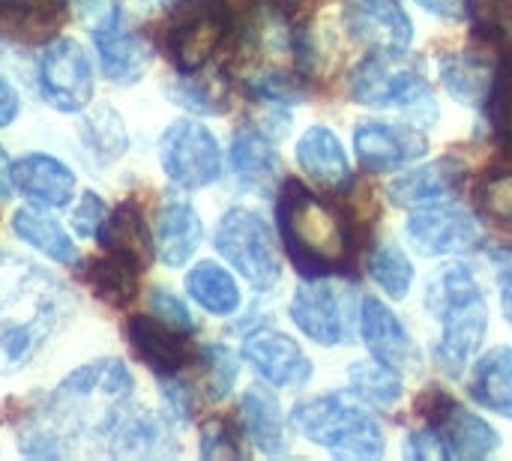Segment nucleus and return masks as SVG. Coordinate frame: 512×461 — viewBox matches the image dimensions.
I'll use <instances>...</instances> for the list:
<instances>
[{
  "instance_id": "f257e3e1",
  "label": "nucleus",
  "mask_w": 512,
  "mask_h": 461,
  "mask_svg": "<svg viewBox=\"0 0 512 461\" xmlns=\"http://www.w3.org/2000/svg\"><path fill=\"white\" fill-rule=\"evenodd\" d=\"M60 279L27 258L0 252V375H18L72 321Z\"/></svg>"
},
{
  "instance_id": "f03ea898",
  "label": "nucleus",
  "mask_w": 512,
  "mask_h": 461,
  "mask_svg": "<svg viewBox=\"0 0 512 461\" xmlns=\"http://www.w3.org/2000/svg\"><path fill=\"white\" fill-rule=\"evenodd\" d=\"M132 393V372L120 360L102 357L69 372L24 423L42 429L69 456L75 441H105L126 414Z\"/></svg>"
},
{
  "instance_id": "7ed1b4c3",
  "label": "nucleus",
  "mask_w": 512,
  "mask_h": 461,
  "mask_svg": "<svg viewBox=\"0 0 512 461\" xmlns=\"http://www.w3.org/2000/svg\"><path fill=\"white\" fill-rule=\"evenodd\" d=\"M282 243L303 276H330L348 264V228L342 216L309 192L303 183H288L279 195Z\"/></svg>"
},
{
  "instance_id": "20e7f679",
  "label": "nucleus",
  "mask_w": 512,
  "mask_h": 461,
  "mask_svg": "<svg viewBox=\"0 0 512 461\" xmlns=\"http://www.w3.org/2000/svg\"><path fill=\"white\" fill-rule=\"evenodd\" d=\"M426 306L441 324L438 363L447 375H462L489 330V306L477 276L462 264L441 267L426 285Z\"/></svg>"
},
{
  "instance_id": "39448f33",
  "label": "nucleus",
  "mask_w": 512,
  "mask_h": 461,
  "mask_svg": "<svg viewBox=\"0 0 512 461\" xmlns=\"http://www.w3.org/2000/svg\"><path fill=\"white\" fill-rule=\"evenodd\" d=\"M291 426L339 459H378L384 453L381 426L342 396H321L294 405Z\"/></svg>"
},
{
  "instance_id": "423d86ee",
  "label": "nucleus",
  "mask_w": 512,
  "mask_h": 461,
  "mask_svg": "<svg viewBox=\"0 0 512 461\" xmlns=\"http://www.w3.org/2000/svg\"><path fill=\"white\" fill-rule=\"evenodd\" d=\"M396 57H369L351 72V96L369 108H399L420 126L435 123L438 108L429 84L408 66L393 63Z\"/></svg>"
},
{
  "instance_id": "0eeeda50",
  "label": "nucleus",
  "mask_w": 512,
  "mask_h": 461,
  "mask_svg": "<svg viewBox=\"0 0 512 461\" xmlns=\"http://www.w3.org/2000/svg\"><path fill=\"white\" fill-rule=\"evenodd\" d=\"M216 252L258 291H270L282 276V261L270 225L246 207H231L216 228Z\"/></svg>"
},
{
  "instance_id": "6e6552de",
  "label": "nucleus",
  "mask_w": 512,
  "mask_h": 461,
  "mask_svg": "<svg viewBox=\"0 0 512 461\" xmlns=\"http://www.w3.org/2000/svg\"><path fill=\"white\" fill-rule=\"evenodd\" d=\"M234 21L222 0H180L168 33L165 51L177 72H201L225 45Z\"/></svg>"
},
{
  "instance_id": "1a4fd4ad",
  "label": "nucleus",
  "mask_w": 512,
  "mask_h": 461,
  "mask_svg": "<svg viewBox=\"0 0 512 461\" xmlns=\"http://www.w3.org/2000/svg\"><path fill=\"white\" fill-rule=\"evenodd\" d=\"M36 84L42 99L63 111L78 114L93 102V66L87 51L66 36L48 39L36 63Z\"/></svg>"
},
{
  "instance_id": "9d476101",
  "label": "nucleus",
  "mask_w": 512,
  "mask_h": 461,
  "mask_svg": "<svg viewBox=\"0 0 512 461\" xmlns=\"http://www.w3.org/2000/svg\"><path fill=\"white\" fill-rule=\"evenodd\" d=\"M159 162L168 180L180 189H204L222 174L219 141L207 126L195 120H177L162 132Z\"/></svg>"
},
{
  "instance_id": "9b49d317",
  "label": "nucleus",
  "mask_w": 512,
  "mask_h": 461,
  "mask_svg": "<svg viewBox=\"0 0 512 461\" xmlns=\"http://www.w3.org/2000/svg\"><path fill=\"white\" fill-rule=\"evenodd\" d=\"M405 234H408L411 246L417 249V255H423V258H444V255L471 252L480 243L477 219L465 207H456L450 201L420 207L408 219Z\"/></svg>"
},
{
  "instance_id": "f8f14e48",
  "label": "nucleus",
  "mask_w": 512,
  "mask_h": 461,
  "mask_svg": "<svg viewBox=\"0 0 512 461\" xmlns=\"http://www.w3.org/2000/svg\"><path fill=\"white\" fill-rule=\"evenodd\" d=\"M345 27L366 51L381 57H402L414 39V24L396 0H348Z\"/></svg>"
},
{
  "instance_id": "ddd939ff",
  "label": "nucleus",
  "mask_w": 512,
  "mask_h": 461,
  "mask_svg": "<svg viewBox=\"0 0 512 461\" xmlns=\"http://www.w3.org/2000/svg\"><path fill=\"white\" fill-rule=\"evenodd\" d=\"M93 36V45H96V54H99V66H102V75L114 84H135L150 60H153V51L147 45V39L141 33H132L123 27V15H120V6H111L90 30Z\"/></svg>"
},
{
  "instance_id": "4468645a",
  "label": "nucleus",
  "mask_w": 512,
  "mask_h": 461,
  "mask_svg": "<svg viewBox=\"0 0 512 461\" xmlns=\"http://www.w3.org/2000/svg\"><path fill=\"white\" fill-rule=\"evenodd\" d=\"M360 330L369 354L399 375L420 372V351L408 336L405 324L375 297H366L360 306Z\"/></svg>"
},
{
  "instance_id": "2eb2a0df",
  "label": "nucleus",
  "mask_w": 512,
  "mask_h": 461,
  "mask_svg": "<svg viewBox=\"0 0 512 461\" xmlns=\"http://www.w3.org/2000/svg\"><path fill=\"white\" fill-rule=\"evenodd\" d=\"M354 150H357L363 168H369L375 174H387V171H396V168L411 165L420 156H426L429 144L411 126L369 120V123H360L357 126V132H354Z\"/></svg>"
},
{
  "instance_id": "dca6fc26",
  "label": "nucleus",
  "mask_w": 512,
  "mask_h": 461,
  "mask_svg": "<svg viewBox=\"0 0 512 461\" xmlns=\"http://www.w3.org/2000/svg\"><path fill=\"white\" fill-rule=\"evenodd\" d=\"M243 357L273 387H300L312 375L309 357L285 333L258 330V333L246 336L243 339Z\"/></svg>"
},
{
  "instance_id": "f3484780",
  "label": "nucleus",
  "mask_w": 512,
  "mask_h": 461,
  "mask_svg": "<svg viewBox=\"0 0 512 461\" xmlns=\"http://www.w3.org/2000/svg\"><path fill=\"white\" fill-rule=\"evenodd\" d=\"M291 321L318 345L333 348L348 336V321L342 315L339 294L321 276L306 282L291 297Z\"/></svg>"
},
{
  "instance_id": "a211bd4d",
  "label": "nucleus",
  "mask_w": 512,
  "mask_h": 461,
  "mask_svg": "<svg viewBox=\"0 0 512 461\" xmlns=\"http://www.w3.org/2000/svg\"><path fill=\"white\" fill-rule=\"evenodd\" d=\"M15 189L42 210H63L75 195V174L48 153H27L12 168Z\"/></svg>"
},
{
  "instance_id": "6ab92c4d",
  "label": "nucleus",
  "mask_w": 512,
  "mask_h": 461,
  "mask_svg": "<svg viewBox=\"0 0 512 461\" xmlns=\"http://www.w3.org/2000/svg\"><path fill=\"white\" fill-rule=\"evenodd\" d=\"M126 336H129V345L135 348L138 360L156 372L159 378H168V375H180V369L189 363L192 351H189V336L162 324L159 318L153 315H135L129 318V327H126Z\"/></svg>"
},
{
  "instance_id": "aec40b11",
  "label": "nucleus",
  "mask_w": 512,
  "mask_h": 461,
  "mask_svg": "<svg viewBox=\"0 0 512 461\" xmlns=\"http://www.w3.org/2000/svg\"><path fill=\"white\" fill-rule=\"evenodd\" d=\"M204 225L198 210L183 198H168L153 225V249L168 267H183L201 246Z\"/></svg>"
},
{
  "instance_id": "412c9836",
  "label": "nucleus",
  "mask_w": 512,
  "mask_h": 461,
  "mask_svg": "<svg viewBox=\"0 0 512 461\" xmlns=\"http://www.w3.org/2000/svg\"><path fill=\"white\" fill-rule=\"evenodd\" d=\"M228 162H231L234 180L246 192H258V195L273 192V183L279 177V156L261 129H255V126L237 129L231 138Z\"/></svg>"
},
{
  "instance_id": "4be33fe9",
  "label": "nucleus",
  "mask_w": 512,
  "mask_h": 461,
  "mask_svg": "<svg viewBox=\"0 0 512 461\" xmlns=\"http://www.w3.org/2000/svg\"><path fill=\"white\" fill-rule=\"evenodd\" d=\"M435 402L438 405L432 408V414H435V423H438L453 459H486L498 450L501 438L486 420L462 411L459 405H453L444 396H435Z\"/></svg>"
},
{
  "instance_id": "5701e85b",
  "label": "nucleus",
  "mask_w": 512,
  "mask_h": 461,
  "mask_svg": "<svg viewBox=\"0 0 512 461\" xmlns=\"http://www.w3.org/2000/svg\"><path fill=\"white\" fill-rule=\"evenodd\" d=\"M297 162L321 189L336 192L351 183V162L345 156V147L336 138V132L327 126H309L300 135Z\"/></svg>"
},
{
  "instance_id": "b1692460",
  "label": "nucleus",
  "mask_w": 512,
  "mask_h": 461,
  "mask_svg": "<svg viewBox=\"0 0 512 461\" xmlns=\"http://www.w3.org/2000/svg\"><path fill=\"white\" fill-rule=\"evenodd\" d=\"M69 0H0V36L15 42H45L63 27Z\"/></svg>"
},
{
  "instance_id": "393cba45",
  "label": "nucleus",
  "mask_w": 512,
  "mask_h": 461,
  "mask_svg": "<svg viewBox=\"0 0 512 461\" xmlns=\"http://www.w3.org/2000/svg\"><path fill=\"white\" fill-rule=\"evenodd\" d=\"M459 177H462V168L456 162L444 159V162H432V165H423V168H414V171L396 177L390 183L387 195L399 207L420 210V207L450 201L459 186Z\"/></svg>"
},
{
  "instance_id": "a878e982",
  "label": "nucleus",
  "mask_w": 512,
  "mask_h": 461,
  "mask_svg": "<svg viewBox=\"0 0 512 461\" xmlns=\"http://www.w3.org/2000/svg\"><path fill=\"white\" fill-rule=\"evenodd\" d=\"M102 444L117 459H147V456L171 453V435L165 423L147 411H132V408H126V414L114 423V429Z\"/></svg>"
},
{
  "instance_id": "bb28decb",
  "label": "nucleus",
  "mask_w": 512,
  "mask_h": 461,
  "mask_svg": "<svg viewBox=\"0 0 512 461\" xmlns=\"http://www.w3.org/2000/svg\"><path fill=\"white\" fill-rule=\"evenodd\" d=\"M96 243L105 246L108 252H117V255L135 261L141 270H147V264L153 258V240H150V231L144 225V213L132 198L120 201L108 213Z\"/></svg>"
},
{
  "instance_id": "cd10ccee",
  "label": "nucleus",
  "mask_w": 512,
  "mask_h": 461,
  "mask_svg": "<svg viewBox=\"0 0 512 461\" xmlns=\"http://www.w3.org/2000/svg\"><path fill=\"white\" fill-rule=\"evenodd\" d=\"M468 390L486 411L512 417V348H492L483 354L471 369Z\"/></svg>"
},
{
  "instance_id": "c85d7f7f",
  "label": "nucleus",
  "mask_w": 512,
  "mask_h": 461,
  "mask_svg": "<svg viewBox=\"0 0 512 461\" xmlns=\"http://www.w3.org/2000/svg\"><path fill=\"white\" fill-rule=\"evenodd\" d=\"M240 420L252 444L267 453H285V423H282V408L276 396L264 387H249L240 399Z\"/></svg>"
},
{
  "instance_id": "c756f323",
  "label": "nucleus",
  "mask_w": 512,
  "mask_h": 461,
  "mask_svg": "<svg viewBox=\"0 0 512 461\" xmlns=\"http://www.w3.org/2000/svg\"><path fill=\"white\" fill-rule=\"evenodd\" d=\"M495 69L498 66H489L474 51H459L441 60V81L462 105L483 108L495 84Z\"/></svg>"
},
{
  "instance_id": "7c9ffc66",
  "label": "nucleus",
  "mask_w": 512,
  "mask_h": 461,
  "mask_svg": "<svg viewBox=\"0 0 512 461\" xmlns=\"http://www.w3.org/2000/svg\"><path fill=\"white\" fill-rule=\"evenodd\" d=\"M141 273L144 270L135 261L123 258L117 252H108L102 258H93L87 264L84 276H87V285L93 288V294L102 303H108L114 309H126L138 297V276Z\"/></svg>"
},
{
  "instance_id": "2f4dec72",
  "label": "nucleus",
  "mask_w": 512,
  "mask_h": 461,
  "mask_svg": "<svg viewBox=\"0 0 512 461\" xmlns=\"http://www.w3.org/2000/svg\"><path fill=\"white\" fill-rule=\"evenodd\" d=\"M12 234L33 246L36 252H42L45 258L57 261V264H75L78 261V249L72 243V237L63 231L60 222H54L51 216L39 213L36 207H24L12 216Z\"/></svg>"
},
{
  "instance_id": "473e14b6",
  "label": "nucleus",
  "mask_w": 512,
  "mask_h": 461,
  "mask_svg": "<svg viewBox=\"0 0 512 461\" xmlns=\"http://www.w3.org/2000/svg\"><path fill=\"white\" fill-rule=\"evenodd\" d=\"M186 291L210 315L228 318L240 309V288H237L234 276L213 261H201L189 270Z\"/></svg>"
},
{
  "instance_id": "72a5a7b5",
  "label": "nucleus",
  "mask_w": 512,
  "mask_h": 461,
  "mask_svg": "<svg viewBox=\"0 0 512 461\" xmlns=\"http://www.w3.org/2000/svg\"><path fill=\"white\" fill-rule=\"evenodd\" d=\"M81 138H84V147L90 150V156L99 165L117 162L126 153V147H129V135H126V126H123V117L114 108H108V105L93 108V114L84 117Z\"/></svg>"
},
{
  "instance_id": "f704fd0d",
  "label": "nucleus",
  "mask_w": 512,
  "mask_h": 461,
  "mask_svg": "<svg viewBox=\"0 0 512 461\" xmlns=\"http://www.w3.org/2000/svg\"><path fill=\"white\" fill-rule=\"evenodd\" d=\"M171 99L195 114H225L228 111V81L222 75H198L180 72V78L168 87Z\"/></svg>"
},
{
  "instance_id": "c9c22d12",
  "label": "nucleus",
  "mask_w": 512,
  "mask_h": 461,
  "mask_svg": "<svg viewBox=\"0 0 512 461\" xmlns=\"http://www.w3.org/2000/svg\"><path fill=\"white\" fill-rule=\"evenodd\" d=\"M348 384L363 402L375 408H393L402 399L399 372L387 369L384 363H354L348 372Z\"/></svg>"
},
{
  "instance_id": "e433bc0d",
  "label": "nucleus",
  "mask_w": 512,
  "mask_h": 461,
  "mask_svg": "<svg viewBox=\"0 0 512 461\" xmlns=\"http://www.w3.org/2000/svg\"><path fill=\"white\" fill-rule=\"evenodd\" d=\"M369 273L393 300H402L411 291V282H414V267H411L408 255L396 243H378L372 249Z\"/></svg>"
},
{
  "instance_id": "4c0bfd02",
  "label": "nucleus",
  "mask_w": 512,
  "mask_h": 461,
  "mask_svg": "<svg viewBox=\"0 0 512 461\" xmlns=\"http://www.w3.org/2000/svg\"><path fill=\"white\" fill-rule=\"evenodd\" d=\"M201 366H204V390L210 402H222L234 384H237V357L225 345H207L201 351Z\"/></svg>"
},
{
  "instance_id": "58836bf2",
  "label": "nucleus",
  "mask_w": 512,
  "mask_h": 461,
  "mask_svg": "<svg viewBox=\"0 0 512 461\" xmlns=\"http://www.w3.org/2000/svg\"><path fill=\"white\" fill-rule=\"evenodd\" d=\"M477 204L489 222L512 231V171L486 177L477 189Z\"/></svg>"
},
{
  "instance_id": "ea45409f",
  "label": "nucleus",
  "mask_w": 512,
  "mask_h": 461,
  "mask_svg": "<svg viewBox=\"0 0 512 461\" xmlns=\"http://www.w3.org/2000/svg\"><path fill=\"white\" fill-rule=\"evenodd\" d=\"M486 105H489L498 135L504 138L507 147H512V51L504 54V60L495 69V84H492Z\"/></svg>"
},
{
  "instance_id": "a19ab883",
  "label": "nucleus",
  "mask_w": 512,
  "mask_h": 461,
  "mask_svg": "<svg viewBox=\"0 0 512 461\" xmlns=\"http://www.w3.org/2000/svg\"><path fill=\"white\" fill-rule=\"evenodd\" d=\"M468 15L489 39L512 33V0H468Z\"/></svg>"
},
{
  "instance_id": "79ce46f5",
  "label": "nucleus",
  "mask_w": 512,
  "mask_h": 461,
  "mask_svg": "<svg viewBox=\"0 0 512 461\" xmlns=\"http://www.w3.org/2000/svg\"><path fill=\"white\" fill-rule=\"evenodd\" d=\"M150 315L159 318L162 324L180 330V333H195V321H192V312L183 306V300H177L171 291L165 288H153L150 291Z\"/></svg>"
},
{
  "instance_id": "37998d69",
  "label": "nucleus",
  "mask_w": 512,
  "mask_h": 461,
  "mask_svg": "<svg viewBox=\"0 0 512 461\" xmlns=\"http://www.w3.org/2000/svg\"><path fill=\"white\" fill-rule=\"evenodd\" d=\"M201 456L204 459H237L240 456V441L225 420H210L201 429Z\"/></svg>"
},
{
  "instance_id": "c03bdc74",
  "label": "nucleus",
  "mask_w": 512,
  "mask_h": 461,
  "mask_svg": "<svg viewBox=\"0 0 512 461\" xmlns=\"http://www.w3.org/2000/svg\"><path fill=\"white\" fill-rule=\"evenodd\" d=\"M105 219H108L105 201H102L96 192H84L81 201H78L75 210H72V228H75L81 237H87V240H99Z\"/></svg>"
},
{
  "instance_id": "a18cd8bd",
  "label": "nucleus",
  "mask_w": 512,
  "mask_h": 461,
  "mask_svg": "<svg viewBox=\"0 0 512 461\" xmlns=\"http://www.w3.org/2000/svg\"><path fill=\"white\" fill-rule=\"evenodd\" d=\"M405 456L420 461H441L450 456V447H447L441 429H423V432L408 435V441H405Z\"/></svg>"
},
{
  "instance_id": "49530a36",
  "label": "nucleus",
  "mask_w": 512,
  "mask_h": 461,
  "mask_svg": "<svg viewBox=\"0 0 512 461\" xmlns=\"http://www.w3.org/2000/svg\"><path fill=\"white\" fill-rule=\"evenodd\" d=\"M162 399H165V408L171 411V417H177L183 423L192 417V390H189V384L177 381V375L162 378Z\"/></svg>"
},
{
  "instance_id": "de8ad7c7",
  "label": "nucleus",
  "mask_w": 512,
  "mask_h": 461,
  "mask_svg": "<svg viewBox=\"0 0 512 461\" xmlns=\"http://www.w3.org/2000/svg\"><path fill=\"white\" fill-rule=\"evenodd\" d=\"M495 267H498V285H501V306H504V318L512 327V249H498L492 252Z\"/></svg>"
},
{
  "instance_id": "09e8293b",
  "label": "nucleus",
  "mask_w": 512,
  "mask_h": 461,
  "mask_svg": "<svg viewBox=\"0 0 512 461\" xmlns=\"http://www.w3.org/2000/svg\"><path fill=\"white\" fill-rule=\"evenodd\" d=\"M21 114V99H18V90L0 75V129L12 126L15 117Z\"/></svg>"
},
{
  "instance_id": "8fccbe9b",
  "label": "nucleus",
  "mask_w": 512,
  "mask_h": 461,
  "mask_svg": "<svg viewBox=\"0 0 512 461\" xmlns=\"http://www.w3.org/2000/svg\"><path fill=\"white\" fill-rule=\"evenodd\" d=\"M426 12L438 15V18H447V21H456L468 12V0H417Z\"/></svg>"
},
{
  "instance_id": "3c124183",
  "label": "nucleus",
  "mask_w": 512,
  "mask_h": 461,
  "mask_svg": "<svg viewBox=\"0 0 512 461\" xmlns=\"http://www.w3.org/2000/svg\"><path fill=\"white\" fill-rule=\"evenodd\" d=\"M12 162H9V156H6V150L0 147V201H6L9 195H12V186H15V180H12Z\"/></svg>"
},
{
  "instance_id": "603ef678",
  "label": "nucleus",
  "mask_w": 512,
  "mask_h": 461,
  "mask_svg": "<svg viewBox=\"0 0 512 461\" xmlns=\"http://www.w3.org/2000/svg\"><path fill=\"white\" fill-rule=\"evenodd\" d=\"M156 3H162V6H174V3H180V0H156Z\"/></svg>"
}]
</instances>
